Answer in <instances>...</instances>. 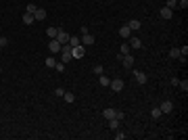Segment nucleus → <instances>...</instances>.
<instances>
[{
    "instance_id": "nucleus-1",
    "label": "nucleus",
    "mask_w": 188,
    "mask_h": 140,
    "mask_svg": "<svg viewBox=\"0 0 188 140\" xmlns=\"http://www.w3.org/2000/svg\"><path fill=\"white\" fill-rule=\"evenodd\" d=\"M71 59H73V55H71V46L69 44H63V46H61V61H63V63H69Z\"/></svg>"
},
{
    "instance_id": "nucleus-2",
    "label": "nucleus",
    "mask_w": 188,
    "mask_h": 140,
    "mask_svg": "<svg viewBox=\"0 0 188 140\" xmlns=\"http://www.w3.org/2000/svg\"><path fill=\"white\" fill-rule=\"evenodd\" d=\"M55 40L59 42L61 46H63V44H69V34H67L65 29H61V27H59V32H57V38H55Z\"/></svg>"
},
{
    "instance_id": "nucleus-3",
    "label": "nucleus",
    "mask_w": 188,
    "mask_h": 140,
    "mask_svg": "<svg viewBox=\"0 0 188 140\" xmlns=\"http://www.w3.org/2000/svg\"><path fill=\"white\" fill-rule=\"evenodd\" d=\"M128 40H130L128 44H130V48H132V50H136V48L142 46V40H140V38H136V36H130Z\"/></svg>"
},
{
    "instance_id": "nucleus-4",
    "label": "nucleus",
    "mask_w": 188,
    "mask_h": 140,
    "mask_svg": "<svg viewBox=\"0 0 188 140\" xmlns=\"http://www.w3.org/2000/svg\"><path fill=\"white\" fill-rule=\"evenodd\" d=\"M80 40H82V44H86V46H92V44H94V36L90 34V32L82 34V38H80Z\"/></svg>"
},
{
    "instance_id": "nucleus-5",
    "label": "nucleus",
    "mask_w": 188,
    "mask_h": 140,
    "mask_svg": "<svg viewBox=\"0 0 188 140\" xmlns=\"http://www.w3.org/2000/svg\"><path fill=\"white\" fill-rule=\"evenodd\" d=\"M109 86L113 88V92H121V90H123V80H111Z\"/></svg>"
},
{
    "instance_id": "nucleus-6",
    "label": "nucleus",
    "mask_w": 188,
    "mask_h": 140,
    "mask_svg": "<svg viewBox=\"0 0 188 140\" xmlns=\"http://www.w3.org/2000/svg\"><path fill=\"white\" fill-rule=\"evenodd\" d=\"M84 52H86V50H84L82 44H80V46H75V48H71V55H73V59H82Z\"/></svg>"
},
{
    "instance_id": "nucleus-7",
    "label": "nucleus",
    "mask_w": 188,
    "mask_h": 140,
    "mask_svg": "<svg viewBox=\"0 0 188 140\" xmlns=\"http://www.w3.org/2000/svg\"><path fill=\"white\" fill-rule=\"evenodd\" d=\"M48 50H50V55H52V52H61V44L57 40H50V42H48Z\"/></svg>"
},
{
    "instance_id": "nucleus-8",
    "label": "nucleus",
    "mask_w": 188,
    "mask_h": 140,
    "mask_svg": "<svg viewBox=\"0 0 188 140\" xmlns=\"http://www.w3.org/2000/svg\"><path fill=\"white\" fill-rule=\"evenodd\" d=\"M159 109H161V113H171V111H174V105H171L169 100H163Z\"/></svg>"
},
{
    "instance_id": "nucleus-9",
    "label": "nucleus",
    "mask_w": 188,
    "mask_h": 140,
    "mask_svg": "<svg viewBox=\"0 0 188 140\" xmlns=\"http://www.w3.org/2000/svg\"><path fill=\"white\" fill-rule=\"evenodd\" d=\"M34 19L36 21H44V19H46V11H44V9H36Z\"/></svg>"
},
{
    "instance_id": "nucleus-10",
    "label": "nucleus",
    "mask_w": 188,
    "mask_h": 140,
    "mask_svg": "<svg viewBox=\"0 0 188 140\" xmlns=\"http://www.w3.org/2000/svg\"><path fill=\"white\" fill-rule=\"evenodd\" d=\"M134 78H136V82L138 84H146V73H142V71H134Z\"/></svg>"
},
{
    "instance_id": "nucleus-11",
    "label": "nucleus",
    "mask_w": 188,
    "mask_h": 140,
    "mask_svg": "<svg viewBox=\"0 0 188 140\" xmlns=\"http://www.w3.org/2000/svg\"><path fill=\"white\" fill-rule=\"evenodd\" d=\"M134 34V32H132V29H130L128 25H123V27H121V29H119V36H121V38H123V40H128L130 36Z\"/></svg>"
},
{
    "instance_id": "nucleus-12",
    "label": "nucleus",
    "mask_w": 188,
    "mask_h": 140,
    "mask_svg": "<svg viewBox=\"0 0 188 140\" xmlns=\"http://www.w3.org/2000/svg\"><path fill=\"white\" fill-rule=\"evenodd\" d=\"M130 27V29H132V32H138V29H140V21H138V19H132V21H128V23H126Z\"/></svg>"
},
{
    "instance_id": "nucleus-13",
    "label": "nucleus",
    "mask_w": 188,
    "mask_h": 140,
    "mask_svg": "<svg viewBox=\"0 0 188 140\" xmlns=\"http://www.w3.org/2000/svg\"><path fill=\"white\" fill-rule=\"evenodd\" d=\"M121 63H123V67H132V65H134V57H132V55H126V57H121Z\"/></svg>"
},
{
    "instance_id": "nucleus-14",
    "label": "nucleus",
    "mask_w": 188,
    "mask_h": 140,
    "mask_svg": "<svg viewBox=\"0 0 188 140\" xmlns=\"http://www.w3.org/2000/svg\"><path fill=\"white\" fill-rule=\"evenodd\" d=\"M130 52H132V48H130V44H128V42L119 46V57H126V55H130Z\"/></svg>"
},
{
    "instance_id": "nucleus-15",
    "label": "nucleus",
    "mask_w": 188,
    "mask_h": 140,
    "mask_svg": "<svg viewBox=\"0 0 188 140\" xmlns=\"http://www.w3.org/2000/svg\"><path fill=\"white\" fill-rule=\"evenodd\" d=\"M159 15H161L163 19H171V17H174V13H171V9H167V6H163V9L159 11Z\"/></svg>"
},
{
    "instance_id": "nucleus-16",
    "label": "nucleus",
    "mask_w": 188,
    "mask_h": 140,
    "mask_svg": "<svg viewBox=\"0 0 188 140\" xmlns=\"http://www.w3.org/2000/svg\"><path fill=\"white\" fill-rule=\"evenodd\" d=\"M80 44H82V40H80V36H69V46H71V48L80 46Z\"/></svg>"
},
{
    "instance_id": "nucleus-17",
    "label": "nucleus",
    "mask_w": 188,
    "mask_h": 140,
    "mask_svg": "<svg viewBox=\"0 0 188 140\" xmlns=\"http://www.w3.org/2000/svg\"><path fill=\"white\" fill-rule=\"evenodd\" d=\"M57 32H59V27H48V29H46L48 40H55V38H57Z\"/></svg>"
},
{
    "instance_id": "nucleus-18",
    "label": "nucleus",
    "mask_w": 188,
    "mask_h": 140,
    "mask_svg": "<svg viewBox=\"0 0 188 140\" xmlns=\"http://www.w3.org/2000/svg\"><path fill=\"white\" fill-rule=\"evenodd\" d=\"M23 23L25 25H32V23H34V15H32V13H25V15H23Z\"/></svg>"
},
{
    "instance_id": "nucleus-19",
    "label": "nucleus",
    "mask_w": 188,
    "mask_h": 140,
    "mask_svg": "<svg viewBox=\"0 0 188 140\" xmlns=\"http://www.w3.org/2000/svg\"><path fill=\"white\" fill-rule=\"evenodd\" d=\"M103 117H107V119L115 117V109H111V107H109V109H105V111H103Z\"/></svg>"
},
{
    "instance_id": "nucleus-20",
    "label": "nucleus",
    "mask_w": 188,
    "mask_h": 140,
    "mask_svg": "<svg viewBox=\"0 0 188 140\" xmlns=\"http://www.w3.org/2000/svg\"><path fill=\"white\" fill-rule=\"evenodd\" d=\"M161 115H163V113H161V109H159V107H155L153 111H151V117H153V119H161Z\"/></svg>"
},
{
    "instance_id": "nucleus-21",
    "label": "nucleus",
    "mask_w": 188,
    "mask_h": 140,
    "mask_svg": "<svg viewBox=\"0 0 188 140\" xmlns=\"http://www.w3.org/2000/svg\"><path fill=\"white\" fill-rule=\"evenodd\" d=\"M63 98H65L67 103H75V94H73V92H65V94H63Z\"/></svg>"
},
{
    "instance_id": "nucleus-22",
    "label": "nucleus",
    "mask_w": 188,
    "mask_h": 140,
    "mask_svg": "<svg viewBox=\"0 0 188 140\" xmlns=\"http://www.w3.org/2000/svg\"><path fill=\"white\" fill-rule=\"evenodd\" d=\"M180 57V48H171L169 50V59H178Z\"/></svg>"
},
{
    "instance_id": "nucleus-23",
    "label": "nucleus",
    "mask_w": 188,
    "mask_h": 140,
    "mask_svg": "<svg viewBox=\"0 0 188 140\" xmlns=\"http://www.w3.org/2000/svg\"><path fill=\"white\" fill-rule=\"evenodd\" d=\"M109 84H111V80L107 78L105 73H103V75H100V86H109Z\"/></svg>"
},
{
    "instance_id": "nucleus-24",
    "label": "nucleus",
    "mask_w": 188,
    "mask_h": 140,
    "mask_svg": "<svg viewBox=\"0 0 188 140\" xmlns=\"http://www.w3.org/2000/svg\"><path fill=\"white\" fill-rule=\"evenodd\" d=\"M94 73H96V75H103V73H105V67L96 65V67H94Z\"/></svg>"
},
{
    "instance_id": "nucleus-25",
    "label": "nucleus",
    "mask_w": 188,
    "mask_h": 140,
    "mask_svg": "<svg viewBox=\"0 0 188 140\" xmlns=\"http://www.w3.org/2000/svg\"><path fill=\"white\" fill-rule=\"evenodd\" d=\"M55 65H57V61H55L52 57H48L46 59V67H55Z\"/></svg>"
},
{
    "instance_id": "nucleus-26",
    "label": "nucleus",
    "mask_w": 188,
    "mask_h": 140,
    "mask_svg": "<svg viewBox=\"0 0 188 140\" xmlns=\"http://www.w3.org/2000/svg\"><path fill=\"white\" fill-rule=\"evenodd\" d=\"M55 69H57V71H65V63H63V61L57 63V65H55Z\"/></svg>"
},
{
    "instance_id": "nucleus-27",
    "label": "nucleus",
    "mask_w": 188,
    "mask_h": 140,
    "mask_svg": "<svg viewBox=\"0 0 188 140\" xmlns=\"http://www.w3.org/2000/svg\"><path fill=\"white\" fill-rule=\"evenodd\" d=\"M6 44H9V38H4V36H0V46L4 48V46H6Z\"/></svg>"
},
{
    "instance_id": "nucleus-28",
    "label": "nucleus",
    "mask_w": 188,
    "mask_h": 140,
    "mask_svg": "<svg viewBox=\"0 0 188 140\" xmlns=\"http://www.w3.org/2000/svg\"><path fill=\"white\" fill-rule=\"evenodd\" d=\"M36 9H38L36 4H27V11H25V13H32V15H34V13H36Z\"/></svg>"
},
{
    "instance_id": "nucleus-29",
    "label": "nucleus",
    "mask_w": 188,
    "mask_h": 140,
    "mask_svg": "<svg viewBox=\"0 0 188 140\" xmlns=\"http://www.w3.org/2000/svg\"><path fill=\"white\" fill-rule=\"evenodd\" d=\"M178 6V0H167V9H174Z\"/></svg>"
},
{
    "instance_id": "nucleus-30",
    "label": "nucleus",
    "mask_w": 188,
    "mask_h": 140,
    "mask_svg": "<svg viewBox=\"0 0 188 140\" xmlns=\"http://www.w3.org/2000/svg\"><path fill=\"white\" fill-rule=\"evenodd\" d=\"M178 86H180V88H182L184 92H186V90H188V82H186V80H184V82H180V84H178Z\"/></svg>"
},
{
    "instance_id": "nucleus-31",
    "label": "nucleus",
    "mask_w": 188,
    "mask_h": 140,
    "mask_svg": "<svg viewBox=\"0 0 188 140\" xmlns=\"http://www.w3.org/2000/svg\"><path fill=\"white\" fill-rule=\"evenodd\" d=\"M178 6H180V9H186V6H188V0H180V2H178Z\"/></svg>"
},
{
    "instance_id": "nucleus-32",
    "label": "nucleus",
    "mask_w": 188,
    "mask_h": 140,
    "mask_svg": "<svg viewBox=\"0 0 188 140\" xmlns=\"http://www.w3.org/2000/svg\"><path fill=\"white\" fill-rule=\"evenodd\" d=\"M63 94H65L63 88H57V90H55V96H63Z\"/></svg>"
},
{
    "instance_id": "nucleus-33",
    "label": "nucleus",
    "mask_w": 188,
    "mask_h": 140,
    "mask_svg": "<svg viewBox=\"0 0 188 140\" xmlns=\"http://www.w3.org/2000/svg\"><path fill=\"white\" fill-rule=\"evenodd\" d=\"M115 138H117V140H123V138H126V134H123V132H117V134H115Z\"/></svg>"
},
{
    "instance_id": "nucleus-34",
    "label": "nucleus",
    "mask_w": 188,
    "mask_h": 140,
    "mask_svg": "<svg viewBox=\"0 0 188 140\" xmlns=\"http://www.w3.org/2000/svg\"><path fill=\"white\" fill-rule=\"evenodd\" d=\"M0 73H2V67H0Z\"/></svg>"
},
{
    "instance_id": "nucleus-35",
    "label": "nucleus",
    "mask_w": 188,
    "mask_h": 140,
    "mask_svg": "<svg viewBox=\"0 0 188 140\" xmlns=\"http://www.w3.org/2000/svg\"><path fill=\"white\" fill-rule=\"evenodd\" d=\"M0 48H2V46H0Z\"/></svg>"
}]
</instances>
